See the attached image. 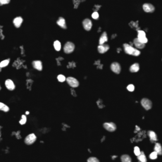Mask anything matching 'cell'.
Returning a JSON list of instances; mask_svg holds the SVG:
<instances>
[{
  "mask_svg": "<svg viewBox=\"0 0 162 162\" xmlns=\"http://www.w3.org/2000/svg\"><path fill=\"white\" fill-rule=\"evenodd\" d=\"M123 48H124V50H125V52L128 54H131V55L135 56H137L141 54V52L135 49L131 46V45H129L128 44H123Z\"/></svg>",
  "mask_w": 162,
  "mask_h": 162,
  "instance_id": "1",
  "label": "cell"
},
{
  "mask_svg": "<svg viewBox=\"0 0 162 162\" xmlns=\"http://www.w3.org/2000/svg\"><path fill=\"white\" fill-rule=\"evenodd\" d=\"M74 49H75V44L74 43L72 42H66V44L64 46L63 50H64V52L65 53L70 54L74 51Z\"/></svg>",
  "mask_w": 162,
  "mask_h": 162,
  "instance_id": "2",
  "label": "cell"
},
{
  "mask_svg": "<svg viewBox=\"0 0 162 162\" xmlns=\"http://www.w3.org/2000/svg\"><path fill=\"white\" fill-rule=\"evenodd\" d=\"M37 139V137L36 135L33 134V133H32V134H29L27 137H25L24 142L26 144H27V145H31V144H33V143H34V142H35Z\"/></svg>",
  "mask_w": 162,
  "mask_h": 162,
  "instance_id": "3",
  "label": "cell"
},
{
  "mask_svg": "<svg viewBox=\"0 0 162 162\" xmlns=\"http://www.w3.org/2000/svg\"><path fill=\"white\" fill-rule=\"evenodd\" d=\"M66 82L68 84V85L71 86L72 88H77L79 86V82L76 78L72 77H68L66 79Z\"/></svg>",
  "mask_w": 162,
  "mask_h": 162,
  "instance_id": "4",
  "label": "cell"
},
{
  "mask_svg": "<svg viewBox=\"0 0 162 162\" xmlns=\"http://www.w3.org/2000/svg\"><path fill=\"white\" fill-rule=\"evenodd\" d=\"M141 103L142 106H143V108L146 109V110H149L152 108V102L151 100L147 99V98H143L141 100Z\"/></svg>",
  "mask_w": 162,
  "mask_h": 162,
  "instance_id": "5",
  "label": "cell"
},
{
  "mask_svg": "<svg viewBox=\"0 0 162 162\" xmlns=\"http://www.w3.org/2000/svg\"><path fill=\"white\" fill-rule=\"evenodd\" d=\"M103 127L109 132H114L117 129V126L114 122H106L103 124Z\"/></svg>",
  "mask_w": 162,
  "mask_h": 162,
  "instance_id": "6",
  "label": "cell"
},
{
  "mask_svg": "<svg viewBox=\"0 0 162 162\" xmlns=\"http://www.w3.org/2000/svg\"><path fill=\"white\" fill-rule=\"evenodd\" d=\"M143 10L146 13H153L155 11V8L152 4L144 3L143 5Z\"/></svg>",
  "mask_w": 162,
  "mask_h": 162,
  "instance_id": "7",
  "label": "cell"
},
{
  "mask_svg": "<svg viewBox=\"0 0 162 162\" xmlns=\"http://www.w3.org/2000/svg\"><path fill=\"white\" fill-rule=\"evenodd\" d=\"M111 70H112V72H114V73L118 74L120 73L121 66L118 63L114 62L112 63L111 65Z\"/></svg>",
  "mask_w": 162,
  "mask_h": 162,
  "instance_id": "8",
  "label": "cell"
},
{
  "mask_svg": "<svg viewBox=\"0 0 162 162\" xmlns=\"http://www.w3.org/2000/svg\"><path fill=\"white\" fill-rule=\"evenodd\" d=\"M82 25L84 28V29L87 31H90L92 26L91 20L89 19H86L84 20V21L82 22Z\"/></svg>",
  "mask_w": 162,
  "mask_h": 162,
  "instance_id": "9",
  "label": "cell"
},
{
  "mask_svg": "<svg viewBox=\"0 0 162 162\" xmlns=\"http://www.w3.org/2000/svg\"><path fill=\"white\" fill-rule=\"evenodd\" d=\"M137 38L141 42L144 43V44L147 42V39L146 36V33L143 31H138Z\"/></svg>",
  "mask_w": 162,
  "mask_h": 162,
  "instance_id": "10",
  "label": "cell"
},
{
  "mask_svg": "<svg viewBox=\"0 0 162 162\" xmlns=\"http://www.w3.org/2000/svg\"><path fill=\"white\" fill-rule=\"evenodd\" d=\"M23 21H24V20H23L22 17L19 16V17H15V18L13 19V24L16 28H20V27H21Z\"/></svg>",
  "mask_w": 162,
  "mask_h": 162,
  "instance_id": "11",
  "label": "cell"
},
{
  "mask_svg": "<svg viewBox=\"0 0 162 162\" xmlns=\"http://www.w3.org/2000/svg\"><path fill=\"white\" fill-rule=\"evenodd\" d=\"M5 86L8 90L13 91L15 89V85L11 79H7L5 81Z\"/></svg>",
  "mask_w": 162,
  "mask_h": 162,
  "instance_id": "12",
  "label": "cell"
},
{
  "mask_svg": "<svg viewBox=\"0 0 162 162\" xmlns=\"http://www.w3.org/2000/svg\"><path fill=\"white\" fill-rule=\"evenodd\" d=\"M33 67L38 71H41L42 70V63L40 60H35L33 62Z\"/></svg>",
  "mask_w": 162,
  "mask_h": 162,
  "instance_id": "13",
  "label": "cell"
},
{
  "mask_svg": "<svg viewBox=\"0 0 162 162\" xmlns=\"http://www.w3.org/2000/svg\"><path fill=\"white\" fill-rule=\"evenodd\" d=\"M56 24L60 26L61 28L64 29H66V21H65V19L63 18V17H59L58 19L56 21Z\"/></svg>",
  "mask_w": 162,
  "mask_h": 162,
  "instance_id": "14",
  "label": "cell"
},
{
  "mask_svg": "<svg viewBox=\"0 0 162 162\" xmlns=\"http://www.w3.org/2000/svg\"><path fill=\"white\" fill-rule=\"evenodd\" d=\"M110 49L108 45L107 44H100L98 47V50L100 53H105Z\"/></svg>",
  "mask_w": 162,
  "mask_h": 162,
  "instance_id": "15",
  "label": "cell"
},
{
  "mask_svg": "<svg viewBox=\"0 0 162 162\" xmlns=\"http://www.w3.org/2000/svg\"><path fill=\"white\" fill-rule=\"evenodd\" d=\"M134 44H135V47L139 48V49H143L144 47H145V44L144 43L141 42L138 39V38L134 39Z\"/></svg>",
  "mask_w": 162,
  "mask_h": 162,
  "instance_id": "16",
  "label": "cell"
},
{
  "mask_svg": "<svg viewBox=\"0 0 162 162\" xmlns=\"http://www.w3.org/2000/svg\"><path fill=\"white\" fill-rule=\"evenodd\" d=\"M108 40V37H107V34L106 32H104L102 34V35L101 36L100 39V44H103L104 43L106 42Z\"/></svg>",
  "mask_w": 162,
  "mask_h": 162,
  "instance_id": "17",
  "label": "cell"
},
{
  "mask_svg": "<svg viewBox=\"0 0 162 162\" xmlns=\"http://www.w3.org/2000/svg\"><path fill=\"white\" fill-rule=\"evenodd\" d=\"M139 70V64L137 63L132 65L130 67V71L131 72H137Z\"/></svg>",
  "mask_w": 162,
  "mask_h": 162,
  "instance_id": "18",
  "label": "cell"
},
{
  "mask_svg": "<svg viewBox=\"0 0 162 162\" xmlns=\"http://www.w3.org/2000/svg\"><path fill=\"white\" fill-rule=\"evenodd\" d=\"M148 135L151 141H157V135L155 132H153L152 131H148Z\"/></svg>",
  "mask_w": 162,
  "mask_h": 162,
  "instance_id": "19",
  "label": "cell"
},
{
  "mask_svg": "<svg viewBox=\"0 0 162 162\" xmlns=\"http://www.w3.org/2000/svg\"><path fill=\"white\" fill-rule=\"evenodd\" d=\"M155 151L157 152L158 155H162V147L160 143H156L155 146Z\"/></svg>",
  "mask_w": 162,
  "mask_h": 162,
  "instance_id": "20",
  "label": "cell"
},
{
  "mask_svg": "<svg viewBox=\"0 0 162 162\" xmlns=\"http://www.w3.org/2000/svg\"><path fill=\"white\" fill-rule=\"evenodd\" d=\"M121 160L122 162H131L132 159L130 156L127 155H123L121 157Z\"/></svg>",
  "mask_w": 162,
  "mask_h": 162,
  "instance_id": "21",
  "label": "cell"
},
{
  "mask_svg": "<svg viewBox=\"0 0 162 162\" xmlns=\"http://www.w3.org/2000/svg\"><path fill=\"white\" fill-rule=\"evenodd\" d=\"M9 110H10L9 107H8L7 105H6L5 104L0 102V110H2L4 112H8L9 111Z\"/></svg>",
  "mask_w": 162,
  "mask_h": 162,
  "instance_id": "22",
  "label": "cell"
},
{
  "mask_svg": "<svg viewBox=\"0 0 162 162\" xmlns=\"http://www.w3.org/2000/svg\"><path fill=\"white\" fill-rule=\"evenodd\" d=\"M137 158L138 160L141 161V162H146L147 161V159L145 155L144 154L143 152H141L140 155L137 156Z\"/></svg>",
  "mask_w": 162,
  "mask_h": 162,
  "instance_id": "23",
  "label": "cell"
},
{
  "mask_svg": "<svg viewBox=\"0 0 162 162\" xmlns=\"http://www.w3.org/2000/svg\"><path fill=\"white\" fill-rule=\"evenodd\" d=\"M53 46L56 51H59L61 50V43L59 40H55V41H54L53 43Z\"/></svg>",
  "mask_w": 162,
  "mask_h": 162,
  "instance_id": "24",
  "label": "cell"
},
{
  "mask_svg": "<svg viewBox=\"0 0 162 162\" xmlns=\"http://www.w3.org/2000/svg\"><path fill=\"white\" fill-rule=\"evenodd\" d=\"M10 59H6L3 60L2 62L0 63V68H3L5 67V66H8V65L10 63Z\"/></svg>",
  "mask_w": 162,
  "mask_h": 162,
  "instance_id": "25",
  "label": "cell"
},
{
  "mask_svg": "<svg viewBox=\"0 0 162 162\" xmlns=\"http://www.w3.org/2000/svg\"><path fill=\"white\" fill-rule=\"evenodd\" d=\"M27 122V117L25 115H22V119L19 121L20 124L21 125H24V124Z\"/></svg>",
  "mask_w": 162,
  "mask_h": 162,
  "instance_id": "26",
  "label": "cell"
},
{
  "mask_svg": "<svg viewBox=\"0 0 162 162\" xmlns=\"http://www.w3.org/2000/svg\"><path fill=\"white\" fill-rule=\"evenodd\" d=\"M57 79H58V80L59 82H63L66 80L65 77L62 74L58 75V77H57Z\"/></svg>",
  "mask_w": 162,
  "mask_h": 162,
  "instance_id": "27",
  "label": "cell"
},
{
  "mask_svg": "<svg viewBox=\"0 0 162 162\" xmlns=\"http://www.w3.org/2000/svg\"><path fill=\"white\" fill-rule=\"evenodd\" d=\"M11 2V0H0V6L8 5Z\"/></svg>",
  "mask_w": 162,
  "mask_h": 162,
  "instance_id": "28",
  "label": "cell"
},
{
  "mask_svg": "<svg viewBox=\"0 0 162 162\" xmlns=\"http://www.w3.org/2000/svg\"><path fill=\"white\" fill-rule=\"evenodd\" d=\"M157 153L156 151L154 152H152L151 154L149 155V158L151 159V160H155V159H157Z\"/></svg>",
  "mask_w": 162,
  "mask_h": 162,
  "instance_id": "29",
  "label": "cell"
},
{
  "mask_svg": "<svg viewBox=\"0 0 162 162\" xmlns=\"http://www.w3.org/2000/svg\"><path fill=\"white\" fill-rule=\"evenodd\" d=\"M88 162H99L100 160L96 157H90L88 159Z\"/></svg>",
  "mask_w": 162,
  "mask_h": 162,
  "instance_id": "30",
  "label": "cell"
},
{
  "mask_svg": "<svg viewBox=\"0 0 162 162\" xmlns=\"http://www.w3.org/2000/svg\"><path fill=\"white\" fill-rule=\"evenodd\" d=\"M134 154L136 156L139 155L140 153H141V150H140L139 148V147H137V146H135L134 147Z\"/></svg>",
  "mask_w": 162,
  "mask_h": 162,
  "instance_id": "31",
  "label": "cell"
},
{
  "mask_svg": "<svg viewBox=\"0 0 162 162\" xmlns=\"http://www.w3.org/2000/svg\"><path fill=\"white\" fill-rule=\"evenodd\" d=\"M127 90L130 92H132L134 91V89H135V87L133 84H129L128 86H127Z\"/></svg>",
  "mask_w": 162,
  "mask_h": 162,
  "instance_id": "32",
  "label": "cell"
},
{
  "mask_svg": "<svg viewBox=\"0 0 162 162\" xmlns=\"http://www.w3.org/2000/svg\"><path fill=\"white\" fill-rule=\"evenodd\" d=\"M92 17L94 19H98V18H99V14H98V13L97 12V11H95V12H94L92 14Z\"/></svg>",
  "mask_w": 162,
  "mask_h": 162,
  "instance_id": "33",
  "label": "cell"
},
{
  "mask_svg": "<svg viewBox=\"0 0 162 162\" xmlns=\"http://www.w3.org/2000/svg\"><path fill=\"white\" fill-rule=\"evenodd\" d=\"M97 103H98V105L99 106L100 108H103V107L104 106V105H102V101H101V100H100L98 101Z\"/></svg>",
  "mask_w": 162,
  "mask_h": 162,
  "instance_id": "34",
  "label": "cell"
},
{
  "mask_svg": "<svg viewBox=\"0 0 162 162\" xmlns=\"http://www.w3.org/2000/svg\"><path fill=\"white\" fill-rule=\"evenodd\" d=\"M71 92H72V94L74 96H76V92H75V91H74V90H73V89H71Z\"/></svg>",
  "mask_w": 162,
  "mask_h": 162,
  "instance_id": "35",
  "label": "cell"
},
{
  "mask_svg": "<svg viewBox=\"0 0 162 162\" xmlns=\"http://www.w3.org/2000/svg\"><path fill=\"white\" fill-rule=\"evenodd\" d=\"M29 112H26V115H29Z\"/></svg>",
  "mask_w": 162,
  "mask_h": 162,
  "instance_id": "36",
  "label": "cell"
}]
</instances>
